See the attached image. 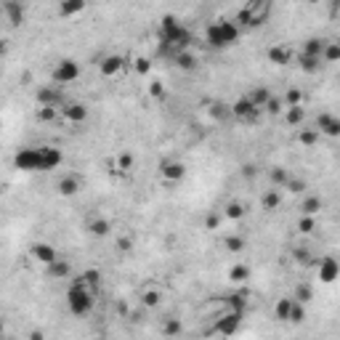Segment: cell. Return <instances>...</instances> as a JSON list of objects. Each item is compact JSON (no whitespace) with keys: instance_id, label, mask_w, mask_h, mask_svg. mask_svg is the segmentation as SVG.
Returning a JSON list of instances; mask_svg holds the SVG:
<instances>
[{"instance_id":"obj_31","label":"cell","mask_w":340,"mask_h":340,"mask_svg":"<svg viewBox=\"0 0 340 340\" xmlns=\"http://www.w3.org/2000/svg\"><path fill=\"white\" fill-rule=\"evenodd\" d=\"M300 213H303V215H311V218H314V215L319 213V197H308V200L303 202V207H300Z\"/></svg>"},{"instance_id":"obj_54","label":"cell","mask_w":340,"mask_h":340,"mask_svg":"<svg viewBox=\"0 0 340 340\" xmlns=\"http://www.w3.org/2000/svg\"><path fill=\"white\" fill-rule=\"evenodd\" d=\"M0 130H3V125H0Z\"/></svg>"},{"instance_id":"obj_52","label":"cell","mask_w":340,"mask_h":340,"mask_svg":"<svg viewBox=\"0 0 340 340\" xmlns=\"http://www.w3.org/2000/svg\"><path fill=\"white\" fill-rule=\"evenodd\" d=\"M3 53H6V40L0 37V56H3Z\"/></svg>"},{"instance_id":"obj_47","label":"cell","mask_w":340,"mask_h":340,"mask_svg":"<svg viewBox=\"0 0 340 340\" xmlns=\"http://www.w3.org/2000/svg\"><path fill=\"white\" fill-rule=\"evenodd\" d=\"M271 181L277 184V186L287 184V173H285V170H282V167H277V170H274V173H271Z\"/></svg>"},{"instance_id":"obj_53","label":"cell","mask_w":340,"mask_h":340,"mask_svg":"<svg viewBox=\"0 0 340 340\" xmlns=\"http://www.w3.org/2000/svg\"><path fill=\"white\" fill-rule=\"evenodd\" d=\"M3 329H6V324H3V319H0V337H3Z\"/></svg>"},{"instance_id":"obj_17","label":"cell","mask_w":340,"mask_h":340,"mask_svg":"<svg viewBox=\"0 0 340 340\" xmlns=\"http://www.w3.org/2000/svg\"><path fill=\"white\" fill-rule=\"evenodd\" d=\"M85 11V3L82 0H64V3L59 6V14L61 16H77Z\"/></svg>"},{"instance_id":"obj_4","label":"cell","mask_w":340,"mask_h":340,"mask_svg":"<svg viewBox=\"0 0 340 340\" xmlns=\"http://www.w3.org/2000/svg\"><path fill=\"white\" fill-rule=\"evenodd\" d=\"M77 77H80V67L74 61H61L59 67H56V72H53L56 85H69V82H74Z\"/></svg>"},{"instance_id":"obj_37","label":"cell","mask_w":340,"mask_h":340,"mask_svg":"<svg viewBox=\"0 0 340 340\" xmlns=\"http://www.w3.org/2000/svg\"><path fill=\"white\" fill-rule=\"evenodd\" d=\"M298 141H300L303 146L316 144V141H319V130H303V133H298Z\"/></svg>"},{"instance_id":"obj_35","label":"cell","mask_w":340,"mask_h":340,"mask_svg":"<svg viewBox=\"0 0 340 340\" xmlns=\"http://www.w3.org/2000/svg\"><path fill=\"white\" fill-rule=\"evenodd\" d=\"M181 322H178V319H167V322L162 324V332L165 335H170V337H173V335H181Z\"/></svg>"},{"instance_id":"obj_40","label":"cell","mask_w":340,"mask_h":340,"mask_svg":"<svg viewBox=\"0 0 340 340\" xmlns=\"http://www.w3.org/2000/svg\"><path fill=\"white\" fill-rule=\"evenodd\" d=\"M37 120H43V122L56 120V107H40L37 109Z\"/></svg>"},{"instance_id":"obj_42","label":"cell","mask_w":340,"mask_h":340,"mask_svg":"<svg viewBox=\"0 0 340 340\" xmlns=\"http://www.w3.org/2000/svg\"><path fill=\"white\" fill-rule=\"evenodd\" d=\"M149 93H152L154 99H162L165 96V85L159 80H152V82H149Z\"/></svg>"},{"instance_id":"obj_51","label":"cell","mask_w":340,"mask_h":340,"mask_svg":"<svg viewBox=\"0 0 340 340\" xmlns=\"http://www.w3.org/2000/svg\"><path fill=\"white\" fill-rule=\"evenodd\" d=\"M30 340H43V332H37V329H35V332L30 335Z\"/></svg>"},{"instance_id":"obj_36","label":"cell","mask_w":340,"mask_h":340,"mask_svg":"<svg viewBox=\"0 0 340 340\" xmlns=\"http://www.w3.org/2000/svg\"><path fill=\"white\" fill-rule=\"evenodd\" d=\"M130 67H133L138 74H149V69H152V64H149V59H144V56H138V59L130 61Z\"/></svg>"},{"instance_id":"obj_44","label":"cell","mask_w":340,"mask_h":340,"mask_svg":"<svg viewBox=\"0 0 340 340\" xmlns=\"http://www.w3.org/2000/svg\"><path fill=\"white\" fill-rule=\"evenodd\" d=\"M295 298L300 300V303L311 300V287H308V285H298V287H295Z\"/></svg>"},{"instance_id":"obj_9","label":"cell","mask_w":340,"mask_h":340,"mask_svg":"<svg viewBox=\"0 0 340 340\" xmlns=\"http://www.w3.org/2000/svg\"><path fill=\"white\" fill-rule=\"evenodd\" d=\"M229 112H231V115L237 117V120H242V122H252L255 117H258V109H255L252 104L247 101V96H244V99H239V101L234 104V107H231Z\"/></svg>"},{"instance_id":"obj_41","label":"cell","mask_w":340,"mask_h":340,"mask_svg":"<svg viewBox=\"0 0 340 340\" xmlns=\"http://www.w3.org/2000/svg\"><path fill=\"white\" fill-rule=\"evenodd\" d=\"M226 247H229L231 252H242L244 242H242V237H226Z\"/></svg>"},{"instance_id":"obj_20","label":"cell","mask_w":340,"mask_h":340,"mask_svg":"<svg viewBox=\"0 0 340 340\" xmlns=\"http://www.w3.org/2000/svg\"><path fill=\"white\" fill-rule=\"evenodd\" d=\"M269 59L274 61V64H290V59H292V51L290 48H269Z\"/></svg>"},{"instance_id":"obj_8","label":"cell","mask_w":340,"mask_h":340,"mask_svg":"<svg viewBox=\"0 0 340 340\" xmlns=\"http://www.w3.org/2000/svg\"><path fill=\"white\" fill-rule=\"evenodd\" d=\"M30 255L37 261V263H43V266H51V263H56L59 261V252H56L51 244H45V242H40V244H35V247L30 250Z\"/></svg>"},{"instance_id":"obj_50","label":"cell","mask_w":340,"mask_h":340,"mask_svg":"<svg viewBox=\"0 0 340 340\" xmlns=\"http://www.w3.org/2000/svg\"><path fill=\"white\" fill-rule=\"evenodd\" d=\"M117 244H120V250H130V247H133V242H130L128 237H120Z\"/></svg>"},{"instance_id":"obj_7","label":"cell","mask_w":340,"mask_h":340,"mask_svg":"<svg viewBox=\"0 0 340 340\" xmlns=\"http://www.w3.org/2000/svg\"><path fill=\"white\" fill-rule=\"evenodd\" d=\"M61 162H64V154L59 152V149L43 146L40 149V165H37V170H53V167H59Z\"/></svg>"},{"instance_id":"obj_48","label":"cell","mask_w":340,"mask_h":340,"mask_svg":"<svg viewBox=\"0 0 340 340\" xmlns=\"http://www.w3.org/2000/svg\"><path fill=\"white\" fill-rule=\"evenodd\" d=\"M287 189H290V192H303V189H306V184L303 181H295V178H287Z\"/></svg>"},{"instance_id":"obj_30","label":"cell","mask_w":340,"mask_h":340,"mask_svg":"<svg viewBox=\"0 0 340 340\" xmlns=\"http://www.w3.org/2000/svg\"><path fill=\"white\" fill-rule=\"evenodd\" d=\"M242 215H244V207L239 202H229V205H226V218H229V221H239Z\"/></svg>"},{"instance_id":"obj_24","label":"cell","mask_w":340,"mask_h":340,"mask_svg":"<svg viewBox=\"0 0 340 340\" xmlns=\"http://www.w3.org/2000/svg\"><path fill=\"white\" fill-rule=\"evenodd\" d=\"M279 202H282L279 189H271V192L263 194V210H274V207H279Z\"/></svg>"},{"instance_id":"obj_49","label":"cell","mask_w":340,"mask_h":340,"mask_svg":"<svg viewBox=\"0 0 340 340\" xmlns=\"http://www.w3.org/2000/svg\"><path fill=\"white\" fill-rule=\"evenodd\" d=\"M205 226H207V229H218V226H221V215H207V218H205Z\"/></svg>"},{"instance_id":"obj_28","label":"cell","mask_w":340,"mask_h":340,"mask_svg":"<svg viewBox=\"0 0 340 340\" xmlns=\"http://www.w3.org/2000/svg\"><path fill=\"white\" fill-rule=\"evenodd\" d=\"M226 303H229L231 314H244V306H247V298H244V295H231L229 300H226Z\"/></svg>"},{"instance_id":"obj_46","label":"cell","mask_w":340,"mask_h":340,"mask_svg":"<svg viewBox=\"0 0 340 340\" xmlns=\"http://www.w3.org/2000/svg\"><path fill=\"white\" fill-rule=\"evenodd\" d=\"M144 303H146V306H157V303H159V292H157V290H146V292H144Z\"/></svg>"},{"instance_id":"obj_16","label":"cell","mask_w":340,"mask_h":340,"mask_svg":"<svg viewBox=\"0 0 340 340\" xmlns=\"http://www.w3.org/2000/svg\"><path fill=\"white\" fill-rule=\"evenodd\" d=\"M59 192L64 194V197H74L80 192V181L74 176H64L61 181H59Z\"/></svg>"},{"instance_id":"obj_13","label":"cell","mask_w":340,"mask_h":340,"mask_svg":"<svg viewBox=\"0 0 340 340\" xmlns=\"http://www.w3.org/2000/svg\"><path fill=\"white\" fill-rule=\"evenodd\" d=\"M37 101H40V107H56V109H59L61 93L56 88H40V91H37Z\"/></svg>"},{"instance_id":"obj_6","label":"cell","mask_w":340,"mask_h":340,"mask_svg":"<svg viewBox=\"0 0 340 340\" xmlns=\"http://www.w3.org/2000/svg\"><path fill=\"white\" fill-rule=\"evenodd\" d=\"M130 61H133V59H122V56H107V59L101 61V74H107V77H115V74H120L122 69H130Z\"/></svg>"},{"instance_id":"obj_15","label":"cell","mask_w":340,"mask_h":340,"mask_svg":"<svg viewBox=\"0 0 340 340\" xmlns=\"http://www.w3.org/2000/svg\"><path fill=\"white\" fill-rule=\"evenodd\" d=\"M3 11H6V16H8V22L11 24H22V19H24V6L22 3H3Z\"/></svg>"},{"instance_id":"obj_34","label":"cell","mask_w":340,"mask_h":340,"mask_svg":"<svg viewBox=\"0 0 340 340\" xmlns=\"http://www.w3.org/2000/svg\"><path fill=\"white\" fill-rule=\"evenodd\" d=\"M287 122L290 125H300L303 122V107H287Z\"/></svg>"},{"instance_id":"obj_18","label":"cell","mask_w":340,"mask_h":340,"mask_svg":"<svg viewBox=\"0 0 340 340\" xmlns=\"http://www.w3.org/2000/svg\"><path fill=\"white\" fill-rule=\"evenodd\" d=\"M88 231L93 234V237H107V234L112 231V223L107 218H96V221L88 223Z\"/></svg>"},{"instance_id":"obj_39","label":"cell","mask_w":340,"mask_h":340,"mask_svg":"<svg viewBox=\"0 0 340 340\" xmlns=\"http://www.w3.org/2000/svg\"><path fill=\"white\" fill-rule=\"evenodd\" d=\"M314 226H316V221L311 218V215H303V218L298 221V231L300 234H311V231H314Z\"/></svg>"},{"instance_id":"obj_2","label":"cell","mask_w":340,"mask_h":340,"mask_svg":"<svg viewBox=\"0 0 340 340\" xmlns=\"http://www.w3.org/2000/svg\"><path fill=\"white\" fill-rule=\"evenodd\" d=\"M237 37H239V27L234 22H218L207 30V40H210V45H215V48H223V45L234 43Z\"/></svg>"},{"instance_id":"obj_33","label":"cell","mask_w":340,"mask_h":340,"mask_svg":"<svg viewBox=\"0 0 340 340\" xmlns=\"http://www.w3.org/2000/svg\"><path fill=\"white\" fill-rule=\"evenodd\" d=\"M303 316H306V308L298 303V300H292V308H290V316H287V322H303Z\"/></svg>"},{"instance_id":"obj_14","label":"cell","mask_w":340,"mask_h":340,"mask_svg":"<svg viewBox=\"0 0 340 340\" xmlns=\"http://www.w3.org/2000/svg\"><path fill=\"white\" fill-rule=\"evenodd\" d=\"M186 176V167L181 162H165L162 165V178L170 184H176V181H181V178Z\"/></svg>"},{"instance_id":"obj_43","label":"cell","mask_w":340,"mask_h":340,"mask_svg":"<svg viewBox=\"0 0 340 340\" xmlns=\"http://www.w3.org/2000/svg\"><path fill=\"white\" fill-rule=\"evenodd\" d=\"M210 115H213L215 120H223L226 115H231V112L226 109V104H213V107H210Z\"/></svg>"},{"instance_id":"obj_3","label":"cell","mask_w":340,"mask_h":340,"mask_svg":"<svg viewBox=\"0 0 340 340\" xmlns=\"http://www.w3.org/2000/svg\"><path fill=\"white\" fill-rule=\"evenodd\" d=\"M239 324H242V314H231V311H229V314L221 316L218 322L213 324V332L221 335V337H231L239 329Z\"/></svg>"},{"instance_id":"obj_10","label":"cell","mask_w":340,"mask_h":340,"mask_svg":"<svg viewBox=\"0 0 340 340\" xmlns=\"http://www.w3.org/2000/svg\"><path fill=\"white\" fill-rule=\"evenodd\" d=\"M337 261L335 258H322V261H319V279H322V282H327V285H329V282H335V277H337Z\"/></svg>"},{"instance_id":"obj_5","label":"cell","mask_w":340,"mask_h":340,"mask_svg":"<svg viewBox=\"0 0 340 340\" xmlns=\"http://www.w3.org/2000/svg\"><path fill=\"white\" fill-rule=\"evenodd\" d=\"M14 165L19 170H37V165H40V149H22L14 157Z\"/></svg>"},{"instance_id":"obj_12","label":"cell","mask_w":340,"mask_h":340,"mask_svg":"<svg viewBox=\"0 0 340 340\" xmlns=\"http://www.w3.org/2000/svg\"><path fill=\"white\" fill-rule=\"evenodd\" d=\"M316 130L319 133H327V136H337L340 133V120L335 115H322L316 122Z\"/></svg>"},{"instance_id":"obj_26","label":"cell","mask_w":340,"mask_h":340,"mask_svg":"<svg viewBox=\"0 0 340 340\" xmlns=\"http://www.w3.org/2000/svg\"><path fill=\"white\" fill-rule=\"evenodd\" d=\"M290 308H292V300H290V298H282L279 303H277V308H274V314H277V319H279V322H287Z\"/></svg>"},{"instance_id":"obj_11","label":"cell","mask_w":340,"mask_h":340,"mask_svg":"<svg viewBox=\"0 0 340 340\" xmlns=\"http://www.w3.org/2000/svg\"><path fill=\"white\" fill-rule=\"evenodd\" d=\"M61 112H64V120L67 122H85V117H88V109L82 107V104H67V107H61Z\"/></svg>"},{"instance_id":"obj_21","label":"cell","mask_w":340,"mask_h":340,"mask_svg":"<svg viewBox=\"0 0 340 340\" xmlns=\"http://www.w3.org/2000/svg\"><path fill=\"white\" fill-rule=\"evenodd\" d=\"M271 99V93L266 91V88H258V91H252L250 96H247V101L252 104L255 109H261V107H266V101Z\"/></svg>"},{"instance_id":"obj_27","label":"cell","mask_w":340,"mask_h":340,"mask_svg":"<svg viewBox=\"0 0 340 340\" xmlns=\"http://www.w3.org/2000/svg\"><path fill=\"white\" fill-rule=\"evenodd\" d=\"M48 274H51V277H56V279H59V277H67V274H69V263L59 258L56 263H51V266H48Z\"/></svg>"},{"instance_id":"obj_32","label":"cell","mask_w":340,"mask_h":340,"mask_svg":"<svg viewBox=\"0 0 340 340\" xmlns=\"http://www.w3.org/2000/svg\"><path fill=\"white\" fill-rule=\"evenodd\" d=\"M229 277H231L234 282H244V279L250 277V269H247V266H242V263H237V266H231Z\"/></svg>"},{"instance_id":"obj_23","label":"cell","mask_w":340,"mask_h":340,"mask_svg":"<svg viewBox=\"0 0 340 340\" xmlns=\"http://www.w3.org/2000/svg\"><path fill=\"white\" fill-rule=\"evenodd\" d=\"M298 64H300V69H306V72H316L319 67H322V59H314V56L300 53L298 56Z\"/></svg>"},{"instance_id":"obj_45","label":"cell","mask_w":340,"mask_h":340,"mask_svg":"<svg viewBox=\"0 0 340 340\" xmlns=\"http://www.w3.org/2000/svg\"><path fill=\"white\" fill-rule=\"evenodd\" d=\"M282 109H285V107H282L279 99H269V101H266V112H269V115H279Z\"/></svg>"},{"instance_id":"obj_25","label":"cell","mask_w":340,"mask_h":340,"mask_svg":"<svg viewBox=\"0 0 340 340\" xmlns=\"http://www.w3.org/2000/svg\"><path fill=\"white\" fill-rule=\"evenodd\" d=\"M337 59H340V45H337V43H327L324 51H322V61L332 64V61H337Z\"/></svg>"},{"instance_id":"obj_19","label":"cell","mask_w":340,"mask_h":340,"mask_svg":"<svg viewBox=\"0 0 340 340\" xmlns=\"http://www.w3.org/2000/svg\"><path fill=\"white\" fill-rule=\"evenodd\" d=\"M133 154L130 152H122V154H117V159H115V165H117V173L120 176H125V173H130V170H133Z\"/></svg>"},{"instance_id":"obj_1","label":"cell","mask_w":340,"mask_h":340,"mask_svg":"<svg viewBox=\"0 0 340 340\" xmlns=\"http://www.w3.org/2000/svg\"><path fill=\"white\" fill-rule=\"evenodd\" d=\"M67 306L74 316H85L93 308V290L82 279H74V285L67 292Z\"/></svg>"},{"instance_id":"obj_38","label":"cell","mask_w":340,"mask_h":340,"mask_svg":"<svg viewBox=\"0 0 340 340\" xmlns=\"http://www.w3.org/2000/svg\"><path fill=\"white\" fill-rule=\"evenodd\" d=\"M300 101H303V93H300L298 88H290L285 104H287V107H300Z\"/></svg>"},{"instance_id":"obj_29","label":"cell","mask_w":340,"mask_h":340,"mask_svg":"<svg viewBox=\"0 0 340 340\" xmlns=\"http://www.w3.org/2000/svg\"><path fill=\"white\" fill-rule=\"evenodd\" d=\"M176 64H178V67H181V69H194V56L192 53H189V51H181V53H176Z\"/></svg>"},{"instance_id":"obj_22","label":"cell","mask_w":340,"mask_h":340,"mask_svg":"<svg viewBox=\"0 0 340 340\" xmlns=\"http://www.w3.org/2000/svg\"><path fill=\"white\" fill-rule=\"evenodd\" d=\"M324 45H327V40H308L306 43V48H303V53L306 56H314V59H322V51H324Z\"/></svg>"}]
</instances>
